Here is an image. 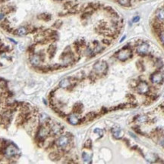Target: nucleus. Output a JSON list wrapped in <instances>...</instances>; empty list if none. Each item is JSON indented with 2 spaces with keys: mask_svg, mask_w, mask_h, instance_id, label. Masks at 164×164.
Here are the masks:
<instances>
[{
  "mask_svg": "<svg viewBox=\"0 0 164 164\" xmlns=\"http://www.w3.org/2000/svg\"><path fill=\"white\" fill-rule=\"evenodd\" d=\"M108 69V65L106 61H98L94 65V70L96 74L102 75L104 74Z\"/></svg>",
  "mask_w": 164,
  "mask_h": 164,
  "instance_id": "nucleus-1",
  "label": "nucleus"
},
{
  "mask_svg": "<svg viewBox=\"0 0 164 164\" xmlns=\"http://www.w3.org/2000/svg\"><path fill=\"white\" fill-rule=\"evenodd\" d=\"M116 56L119 60L122 61H125L132 56V52L131 49H129V48H124L117 52Z\"/></svg>",
  "mask_w": 164,
  "mask_h": 164,
  "instance_id": "nucleus-2",
  "label": "nucleus"
},
{
  "mask_svg": "<svg viewBox=\"0 0 164 164\" xmlns=\"http://www.w3.org/2000/svg\"><path fill=\"white\" fill-rule=\"evenodd\" d=\"M17 154H18V149L14 144H11L8 145L5 149V156L8 158H12L17 156Z\"/></svg>",
  "mask_w": 164,
  "mask_h": 164,
  "instance_id": "nucleus-3",
  "label": "nucleus"
},
{
  "mask_svg": "<svg viewBox=\"0 0 164 164\" xmlns=\"http://www.w3.org/2000/svg\"><path fill=\"white\" fill-rule=\"evenodd\" d=\"M149 91H150V87H149L148 84L144 81L139 83L138 85L137 86V92L139 94L146 95L149 92Z\"/></svg>",
  "mask_w": 164,
  "mask_h": 164,
  "instance_id": "nucleus-4",
  "label": "nucleus"
},
{
  "mask_svg": "<svg viewBox=\"0 0 164 164\" xmlns=\"http://www.w3.org/2000/svg\"><path fill=\"white\" fill-rule=\"evenodd\" d=\"M68 144H69V139L66 135H63V136L59 137L58 139V140L56 141L57 146L59 148H65Z\"/></svg>",
  "mask_w": 164,
  "mask_h": 164,
  "instance_id": "nucleus-5",
  "label": "nucleus"
},
{
  "mask_svg": "<svg viewBox=\"0 0 164 164\" xmlns=\"http://www.w3.org/2000/svg\"><path fill=\"white\" fill-rule=\"evenodd\" d=\"M48 134H49L48 129H47L46 127H44V126H41V127L39 129L38 132H37V139H38L39 141L41 142V141H43V140L47 137Z\"/></svg>",
  "mask_w": 164,
  "mask_h": 164,
  "instance_id": "nucleus-6",
  "label": "nucleus"
},
{
  "mask_svg": "<svg viewBox=\"0 0 164 164\" xmlns=\"http://www.w3.org/2000/svg\"><path fill=\"white\" fill-rule=\"evenodd\" d=\"M163 80V76L161 73L156 72L151 76V82L154 84H160Z\"/></svg>",
  "mask_w": 164,
  "mask_h": 164,
  "instance_id": "nucleus-7",
  "label": "nucleus"
},
{
  "mask_svg": "<svg viewBox=\"0 0 164 164\" xmlns=\"http://www.w3.org/2000/svg\"><path fill=\"white\" fill-rule=\"evenodd\" d=\"M42 59H41V56L37 54H33L30 56V62L33 66L37 67L40 65V62H41Z\"/></svg>",
  "mask_w": 164,
  "mask_h": 164,
  "instance_id": "nucleus-8",
  "label": "nucleus"
},
{
  "mask_svg": "<svg viewBox=\"0 0 164 164\" xmlns=\"http://www.w3.org/2000/svg\"><path fill=\"white\" fill-rule=\"evenodd\" d=\"M149 50V45L146 42H144L138 45L137 48V52L139 54H145Z\"/></svg>",
  "mask_w": 164,
  "mask_h": 164,
  "instance_id": "nucleus-9",
  "label": "nucleus"
},
{
  "mask_svg": "<svg viewBox=\"0 0 164 164\" xmlns=\"http://www.w3.org/2000/svg\"><path fill=\"white\" fill-rule=\"evenodd\" d=\"M68 121L69 122L70 124L75 126V125H78V124L80 123L81 120L75 114H70L68 117Z\"/></svg>",
  "mask_w": 164,
  "mask_h": 164,
  "instance_id": "nucleus-10",
  "label": "nucleus"
},
{
  "mask_svg": "<svg viewBox=\"0 0 164 164\" xmlns=\"http://www.w3.org/2000/svg\"><path fill=\"white\" fill-rule=\"evenodd\" d=\"M39 120H40V125L44 126V125H46V124H47L49 123V121L50 120V118H49V117L47 114H41L40 115Z\"/></svg>",
  "mask_w": 164,
  "mask_h": 164,
  "instance_id": "nucleus-11",
  "label": "nucleus"
},
{
  "mask_svg": "<svg viewBox=\"0 0 164 164\" xmlns=\"http://www.w3.org/2000/svg\"><path fill=\"white\" fill-rule=\"evenodd\" d=\"M112 133L113 135V136L116 139H119L122 137V135H123L121 129L118 126H115L112 129Z\"/></svg>",
  "mask_w": 164,
  "mask_h": 164,
  "instance_id": "nucleus-12",
  "label": "nucleus"
},
{
  "mask_svg": "<svg viewBox=\"0 0 164 164\" xmlns=\"http://www.w3.org/2000/svg\"><path fill=\"white\" fill-rule=\"evenodd\" d=\"M27 32H28V30L25 26H20L19 28H17L15 30L14 34L17 35L19 36H25L27 33Z\"/></svg>",
  "mask_w": 164,
  "mask_h": 164,
  "instance_id": "nucleus-13",
  "label": "nucleus"
},
{
  "mask_svg": "<svg viewBox=\"0 0 164 164\" xmlns=\"http://www.w3.org/2000/svg\"><path fill=\"white\" fill-rule=\"evenodd\" d=\"M62 130V126L59 124H54L51 128V132L55 135H57L60 134Z\"/></svg>",
  "mask_w": 164,
  "mask_h": 164,
  "instance_id": "nucleus-14",
  "label": "nucleus"
},
{
  "mask_svg": "<svg viewBox=\"0 0 164 164\" xmlns=\"http://www.w3.org/2000/svg\"><path fill=\"white\" fill-rule=\"evenodd\" d=\"M71 84V82L70 81L69 79H64L59 83V86L62 89H66L69 87Z\"/></svg>",
  "mask_w": 164,
  "mask_h": 164,
  "instance_id": "nucleus-15",
  "label": "nucleus"
},
{
  "mask_svg": "<svg viewBox=\"0 0 164 164\" xmlns=\"http://www.w3.org/2000/svg\"><path fill=\"white\" fill-rule=\"evenodd\" d=\"M56 46L55 45H50L49 46L47 51H48V54H49L50 58H52L54 56V54L56 53Z\"/></svg>",
  "mask_w": 164,
  "mask_h": 164,
  "instance_id": "nucleus-16",
  "label": "nucleus"
},
{
  "mask_svg": "<svg viewBox=\"0 0 164 164\" xmlns=\"http://www.w3.org/2000/svg\"><path fill=\"white\" fill-rule=\"evenodd\" d=\"M157 17L159 20L160 21H164V8H160L157 11Z\"/></svg>",
  "mask_w": 164,
  "mask_h": 164,
  "instance_id": "nucleus-17",
  "label": "nucleus"
},
{
  "mask_svg": "<svg viewBox=\"0 0 164 164\" xmlns=\"http://www.w3.org/2000/svg\"><path fill=\"white\" fill-rule=\"evenodd\" d=\"M49 157L52 161H57L60 159V154L57 152H52L49 154Z\"/></svg>",
  "mask_w": 164,
  "mask_h": 164,
  "instance_id": "nucleus-18",
  "label": "nucleus"
},
{
  "mask_svg": "<svg viewBox=\"0 0 164 164\" xmlns=\"http://www.w3.org/2000/svg\"><path fill=\"white\" fill-rule=\"evenodd\" d=\"M82 109H83V106L80 103H77L75 104L74 107H73V111L75 113H77V114H81V111H82Z\"/></svg>",
  "mask_w": 164,
  "mask_h": 164,
  "instance_id": "nucleus-19",
  "label": "nucleus"
},
{
  "mask_svg": "<svg viewBox=\"0 0 164 164\" xmlns=\"http://www.w3.org/2000/svg\"><path fill=\"white\" fill-rule=\"evenodd\" d=\"M82 158H83V160L84 163H89L91 162V156L86 153V152H83L82 154Z\"/></svg>",
  "mask_w": 164,
  "mask_h": 164,
  "instance_id": "nucleus-20",
  "label": "nucleus"
},
{
  "mask_svg": "<svg viewBox=\"0 0 164 164\" xmlns=\"http://www.w3.org/2000/svg\"><path fill=\"white\" fill-rule=\"evenodd\" d=\"M38 17L41 20H49L51 19V15L49 14H46V13H43V14H41L38 16Z\"/></svg>",
  "mask_w": 164,
  "mask_h": 164,
  "instance_id": "nucleus-21",
  "label": "nucleus"
},
{
  "mask_svg": "<svg viewBox=\"0 0 164 164\" xmlns=\"http://www.w3.org/2000/svg\"><path fill=\"white\" fill-rule=\"evenodd\" d=\"M96 114L95 113H94V112H90V113H89L88 114H87V116L84 117L85 118V120H94L95 117H96Z\"/></svg>",
  "mask_w": 164,
  "mask_h": 164,
  "instance_id": "nucleus-22",
  "label": "nucleus"
},
{
  "mask_svg": "<svg viewBox=\"0 0 164 164\" xmlns=\"http://www.w3.org/2000/svg\"><path fill=\"white\" fill-rule=\"evenodd\" d=\"M137 121L139 123H145L148 121V117L145 115H141L137 118Z\"/></svg>",
  "mask_w": 164,
  "mask_h": 164,
  "instance_id": "nucleus-23",
  "label": "nucleus"
},
{
  "mask_svg": "<svg viewBox=\"0 0 164 164\" xmlns=\"http://www.w3.org/2000/svg\"><path fill=\"white\" fill-rule=\"evenodd\" d=\"M119 3L122 6H129L131 0H118Z\"/></svg>",
  "mask_w": 164,
  "mask_h": 164,
  "instance_id": "nucleus-24",
  "label": "nucleus"
},
{
  "mask_svg": "<svg viewBox=\"0 0 164 164\" xmlns=\"http://www.w3.org/2000/svg\"><path fill=\"white\" fill-rule=\"evenodd\" d=\"M84 148H87V149H90L91 147H92V142H91V140L90 139H88L85 143H84Z\"/></svg>",
  "mask_w": 164,
  "mask_h": 164,
  "instance_id": "nucleus-25",
  "label": "nucleus"
},
{
  "mask_svg": "<svg viewBox=\"0 0 164 164\" xmlns=\"http://www.w3.org/2000/svg\"><path fill=\"white\" fill-rule=\"evenodd\" d=\"M103 50V47L101 45H100L99 44L96 45V48H95V52H100L101 51Z\"/></svg>",
  "mask_w": 164,
  "mask_h": 164,
  "instance_id": "nucleus-26",
  "label": "nucleus"
},
{
  "mask_svg": "<svg viewBox=\"0 0 164 164\" xmlns=\"http://www.w3.org/2000/svg\"><path fill=\"white\" fill-rule=\"evenodd\" d=\"M160 39L161 42L164 45V30H162L160 33Z\"/></svg>",
  "mask_w": 164,
  "mask_h": 164,
  "instance_id": "nucleus-27",
  "label": "nucleus"
},
{
  "mask_svg": "<svg viewBox=\"0 0 164 164\" xmlns=\"http://www.w3.org/2000/svg\"><path fill=\"white\" fill-rule=\"evenodd\" d=\"M62 21L61 20H57L54 24H53V26L54 27H56V28H59L60 26H61V25H62Z\"/></svg>",
  "mask_w": 164,
  "mask_h": 164,
  "instance_id": "nucleus-28",
  "label": "nucleus"
},
{
  "mask_svg": "<svg viewBox=\"0 0 164 164\" xmlns=\"http://www.w3.org/2000/svg\"><path fill=\"white\" fill-rule=\"evenodd\" d=\"M6 86V83L4 81V80H0V88L1 89H3Z\"/></svg>",
  "mask_w": 164,
  "mask_h": 164,
  "instance_id": "nucleus-29",
  "label": "nucleus"
},
{
  "mask_svg": "<svg viewBox=\"0 0 164 164\" xmlns=\"http://www.w3.org/2000/svg\"><path fill=\"white\" fill-rule=\"evenodd\" d=\"M139 20H140V17L136 16V17H135L133 18V22H134V23H137V22L139 21Z\"/></svg>",
  "mask_w": 164,
  "mask_h": 164,
  "instance_id": "nucleus-30",
  "label": "nucleus"
},
{
  "mask_svg": "<svg viewBox=\"0 0 164 164\" xmlns=\"http://www.w3.org/2000/svg\"><path fill=\"white\" fill-rule=\"evenodd\" d=\"M103 42L104 43V44H106V45H110V41L109 40V39H103Z\"/></svg>",
  "mask_w": 164,
  "mask_h": 164,
  "instance_id": "nucleus-31",
  "label": "nucleus"
},
{
  "mask_svg": "<svg viewBox=\"0 0 164 164\" xmlns=\"http://www.w3.org/2000/svg\"><path fill=\"white\" fill-rule=\"evenodd\" d=\"M4 17H5V14L3 13H0V20H2L4 18Z\"/></svg>",
  "mask_w": 164,
  "mask_h": 164,
  "instance_id": "nucleus-32",
  "label": "nucleus"
},
{
  "mask_svg": "<svg viewBox=\"0 0 164 164\" xmlns=\"http://www.w3.org/2000/svg\"><path fill=\"white\" fill-rule=\"evenodd\" d=\"M160 145H162L163 147H164V139H163V140H162V141H161V142H160Z\"/></svg>",
  "mask_w": 164,
  "mask_h": 164,
  "instance_id": "nucleus-33",
  "label": "nucleus"
},
{
  "mask_svg": "<svg viewBox=\"0 0 164 164\" xmlns=\"http://www.w3.org/2000/svg\"><path fill=\"white\" fill-rule=\"evenodd\" d=\"M125 39V36H123V38H122V39L120 40V42H122V41H123Z\"/></svg>",
  "mask_w": 164,
  "mask_h": 164,
  "instance_id": "nucleus-34",
  "label": "nucleus"
}]
</instances>
